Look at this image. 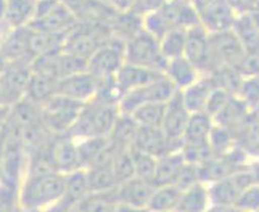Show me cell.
Masks as SVG:
<instances>
[{
  "instance_id": "obj_1",
  "label": "cell",
  "mask_w": 259,
  "mask_h": 212,
  "mask_svg": "<svg viewBox=\"0 0 259 212\" xmlns=\"http://www.w3.org/2000/svg\"><path fill=\"white\" fill-rule=\"evenodd\" d=\"M66 187V174L42 172L26 174L18 193V207L24 210L46 209L57 204Z\"/></svg>"
},
{
  "instance_id": "obj_2",
  "label": "cell",
  "mask_w": 259,
  "mask_h": 212,
  "mask_svg": "<svg viewBox=\"0 0 259 212\" xmlns=\"http://www.w3.org/2000/svg\"><path fill=\"white\" fill-rule=\"evenodd\" d=\"M200 23L198 8L192 0H167L159 10L144 16V29L156 39L174 28H192Z\"/></svg>"
},
{
  "instance_id": "obj_3",
  "label": "cell",
  "mask_w": 259,
  "mask_h": 212,
  "mask_svg": "<svg viewBox=\"0 0 259 212\" xmlns=\"http://www.w3.org/2000/svg\"><path fill=\"white\" fill-rule=\"evenodd\" d=\"M118 116V106L87 101L66 135L76 141L91 137H110Z\"/></svg>"
},
{
  "instance_id": "obj_4",
  "label": "cell",
  "mask_w": 259,
  "mask_h": 212,
  "mask_svg": "<svg viewBox=\"0 0 259 212\" xmlns=\"http://www.w3.org/2000/svg\"><path fill=\"white\" fill-rule=\"evenodd\" d=\"M124 50H126V63L153 69L158 73L166 71L167 58L163 55L159 39H156L155 35H151L145 29L129 37L126 40V48Z\"/></svg>"
},
{
  "instance_id": "obj_5",
  "label": "cell",
  "mask_w": 259,
  "mask_h": 212,
  "mask_svg": "<svg viewBox=\"0 0 259 212\" xmlns=\"http://www.w3.org/2000/svg\"><path fill=\"white\" fill-rule=\"evenodd\" d=\"M84 104L85 103L71 98V96H66L63 93H55L40 104L42 122L46 124V127L52 134H68V130L77 119Z\"/></svg>"
},
{
  "instance_id": "obj_6",
  "label": "cell",
  "mask_w": 259,
  "mask_h": 212,
  "mask_svg": "<svg viewBox=\"0 0 259 212\" xmlns=\"http://www.w3.org/2000/svg\"><path fill=\"white\" fill-rule=\"evenodd\" d=\"M77 24V18L61 0H37L29 28L34 31L68 34Z\"/></svg>"
},
{
  "instance_id": "obj_7",
  "label": "cell",
  "mask_w": 259,
  "mask_h": 212,
  "mask_svg": "<svg viewBox=\"0 0 259 212\" xmlns=\"http://www.w3.org/2000/svg\"><path fill=\"white\" fill-rule=\"evenodd\" d=\"M126 40L113 35L102 43L87 60V71L98 77L106 79L116 76L121 66L126 63Z\"/></svg>"
},
{
  "instance_id": "obj_8",
  "label": "cell",
  "mask_w": 259,
  "mask_h": 212,
  "mask_svg": "<svg viewBox=\"0 0 259 212\" xmlns=\"http://www.w3.org/2000/svg\"><path fill=\"white\" fill-rule=\"evenodd\" d=\"M254 183V179L248 167L230 174L224 179L211 182L209 194H211V207H234L242 191Z\"/></svg>"
},
{
  "instance_id": "obj_9",
  "label": "cell",
  "mask_w": 259,
  "mask_h": 212,
  "mask_svg": "<svg viewBox=\"0 0 259 212\" xmlns=\"http://www.w3.org/2000/svg\"><path fill=\"white\" fill-rule=\"evenodd\" d=\"M211 73L221 66H237L243 58L246 48L234 29L209 34Z\"/></svg>"
},
{
  "instance_id": "obj_10",
  "label": "cell",
  "mask_w": 259,
  "mask_h": 212,
  "mask_svg": "<svg viewBox=\"0 0 259 212\" xmlns=\"http://www.w3.org/2000/svg\"><path fill=\"white\" fill-rule=\"evenodd\" d=\"M190 114L192 113L187 108L181 90L166 103V113H164L161 127L164 130V134L167 135V138L171 140V143L177 149L182 148L184 132L187 129V124H189Z\"/></svg>"
},
{
  "instance_id": "obj_11",
  "label": "cell",
  "mask_w": 259,
  "mask_h": 212,
  "mask_svg": "<svg viewBox=\"0 0 259 212\" xmlns=\"http://www.w3.org/2000/svg\"><path fill=\"white\" fill-rule=\"evenodd\" d=\"M2 81L7 90L8 106H13L16 101L24 98L28 84L32 76V60H18L10 61L2 74Z\"/></svg>"
},
{
  "instance_id": "obj_12",
  "label": "cell",
  "mask_w": 259,
  "mask_h": 212,
  "mask_svg": "<svg viewBox=\"0 0 259 212\" xmlns=\"http://www.w3.org/2000/svg\"><path fill=\"white\" fill-rule=\"evenodd\" d=\"M184 57L189 58L203 74L211 73V48L209 32L198 23L187 31V43Z\"/></svg>"
},
{
  "instance_id": "obj_13",
  "label": "cell",
  "mask_w": 259,
  "mask_h": 212,
  "mask_svg": "<svg viewBox=\"0 0 259 212\" xmlns=\"http://www.w3.org/2000/svg\"><path fill=\"white\" fill-rule=\"evenodd\" d=\"M98 84H100V79L95 77L91 71L84 69L66 77H61L57 84V93H63L74 100L87 103L94 100Z\"/></svg>"
},
{
  "instance_id": "obj_14",
  "label": "cell",
  "mask_w": 259,
  "mask_h": 212,
  "mask_svg": "<svg viewBox=\"0 0 259 212\" xmlns=\"http://www.w3.org/2000/svg\"><path fill=\"white\" fill-rule=\"evenodd\" d=\"M200 24L209 34L234 29L238 15L229 5L227 0H214V2L198 10Z\"/></svg>"
},
{
  "instance_id": "obj_15",
  "label": "cell",
  "mask_w": 259,
  "mask_h": 212,
  "mask_svg": "<svg viewBox=\"0 0 259 212\" xmlns=\"http://www.w3.org/2000/svg\"><path fill=\"white\" fill-rule=\"evenodd\" d=\"M153 190H155V185L148 180L140 179V177H132L127 182L119 183L118 187H116L119 207L147 209V204Z\"/></svg>"
},
{
  "instance_id": "obj_16",
  "label": "cell",
  "mask_w": 259,
  "mask_h": 212,
  "mask_svg": "<svg viewBox=\"0 0 259 212\" xmlns=\"http://www.w3.org/2000/svg\"><path fill=\"white\" fill-rule=\"evenodd\" d=\"M132 148L140 149V151L148 153L155 157L164 156L166 153L177 149L164 134L161 126H140Z\"/></svg>"
},
{
  "instance_id": "obj_17",
  "label": "cell",
  "mask_w": 259,
  "mask_h": 212,
  "mask_svg": "<svg viewBox=\"0 0 259 212\" xmlns=\"http://www.w3.org/2000/svg\"><path fill=\"white\" fill-rule=\"evenodd\" d=\"M91 193V183H89L87 169L81 167L73 172L66 174V187L61 199L57 202L53 209H76V206L81 202L87 194Z\"/></svg>"
},
{
  "instance_id": "obj_18",
  "label": "cell",
  "mask_w": 259,
  "mask_h": 212,
  "mask_svg": "<svg viewBox=\"0 0 259 212\" xmlns=\"http://www.w3.org/2000/svg\"><path fill=\"white\" fill-rule=\"evenodd\" d=\"M29 35L31 28L29 26H23V28H12L5 34V37L0 40V50L4 51L8 63L28 58L34 60L29 53Z\"/></svg>"
},
{
  "instance_id": "obj_19",
  "label": "cell",
  "mask_w": 259,
  "mask_h": 212,
  "mask_svg": "<svg viewBox=\"0 0 259 212\" xmlns=\"http://www.w3.org/2000/svg\"><path fill=\"white\" fill-rule=\"evenodd\" d=\"M57 171L61 174H69L76 169H81V159L77 151V141L69 135H57L53 143Z\"/></svg>"
},
{
  "instance_id": "obj_20",
  "label": "cell",
  "mask_w": 259,
  "mask_h": 212,
  "mask_svg": "<svg viewBox=\"0 0 259 212\" xmlns=\"http://www.w3.org/2000/svg\"><path fill=\"white\" fill-rule=\"evenodd\" d=\"M214 126L212 116L206 111L192 113L187 129L184 132L182 146H201L209 143V134Z\"/></svg>"
},
{
  "instance_id": "obj_21",
  "label": "cell",
  "mask_w": 259,
  "mask_h": 212,
  "mask_svg": "<svg viewBox=\"0 0 259 212\" xmlns=\"http://www.w3.org/2000/svg\"><path fill=\"white\" fill-rule=\"evenodd\" d=\"M164 74L176 84L179 90H184V88L192 85L195 81H198L203 73L192 63L189 58H185L182 55V57L167 60Z\"/></svg>"
},
{
  "instance_id": "obj_22",
  "label": "cell",
  "mask_w": 259,
  "mask_h": 212,
  "mask_svg": "<svg viewBox=\"0 0 259 212\" xmlns=\"http://www.w3.org/2000/svg\"><path fill=\"white\" fill-rule=\"evenodd\" d=\"M214 87L216 85H214L212 77L209 74H201L198 81H195L192 85L181 90L182 96H184V101L190 113L204 111L208 98H209L211 92L214 90Z\"/></svg>"
},
{
  "instance_id": "obj_23",
  "label": "cell",
  "mask_w": 259,
  "mask_h": 212,
  "mask_svg": "<svg viewBox=\"0 0 259 212\" xmlns=\"http://www.w3.org/2000/svg\"><path fill=\"white\" fill-rule=\"evenodd\" d=\"M211 207V194L209 185L201 180L195 182L190 187L182 190L181 201H179L177 210L185 212H201Z\"/></svg>"
},
{
  "instance_id": "obj_24",
  "label": "cell",
  "mask_w": 259,
  "mask_h": 212,
  "mask_svg": "<svg viewBox=\"0 0 259 212\" xmlns=\"http://www.w3.org/2000/svg\"><path fill=\"white\" fill-rule=\"evenodd\" d=\"M66 40V34L61 32H47V31H34L31 29L29 35V53L32 58L52 55L63 50Z\"/></svg>"
},
{
  "instance_id": "obj_25",
  "label": "cell",
  "mask_w": 259,
  "mask_h": 212,
  "mask_svg": "<svg viewBox=\"0 0 259 212\" xmlns=\"http://www.w3.org/2000/svg\"><path fill=\"white\" fill-rule=\"evenodd\" d=\"M159 74L161 73H158V71H153V69L124 63L121 69L116 73L114 79H116V82H118V85L121 87V90L127 92V90H132V88H137V87H142L151 82Z\"/></svg>"
},
{
  "instance_id": "obj_26",
  "label": "cell",
  "mask_w": 259,
  "mask_h": 212,
  "mask_svg": "<svg viewBox=\"0 0 259 212\" xmlns=\"http://www.w3.org/2000/svg\"><path fill=\"white\" fill-rule=\"evenodd\" d=\"M187 164L182 149H176V151L166 153L164 156L158 157L156 164V174L153 185H174L179 172L182 171V167Z\"/></svg>"
},
{
  "instance_id": "obj_27",
  "label": "cell",
  "mask_w": 259,
  "mask_h": 212,
  "mask_svg": "<svg viewBox=\"0 0 259 212\" xmlns=\"http://www.w3.org/2000/svg\"><path fill=\"white\" fill-rule=\"evenodd\" d=\"M251 111L253 110L249 108L238 95H234L227 101L224 108H222L212 119L216 124H219V126H224V127H229L230 130H234L248 118V114Z\"/></svg>"
},
{
  "instance_id": "obj_28",
  "label": "cell",
  "mask_w": 259,
  "mask_h": 212,
  "mask_svg": "<svg viewBox=\"0 0 259 212\" xmlns=\"http://www.w3.org/2000/svg\"><path fill=\"white\" fill-rule=\"evenodd\" d=\"M37 0H7L5 21L10 28L29 26L34 18Z\"/></svg>"
},
{
  "instance_id": "obj_29",
  "label": "cell",
  "mask_w": 259,
  "mask_h": 212,
  "mask_svg": "<svg viewBox=\"0 0 259 212\" xmlns=\"http://www.w3.org/2000/svg\"><path fill=\"white\" fill-rule=\"evenodd\" d=\"M182 190L176 185H156L151 193L147 209L150 210H177L179 201H181Z\"/></svg>"
},
{
  "instance_id": "obj_30",
  "label": "cell",
  "mask_w": 259,
  "mask_h": 212,
  "mask_svg": "<svg viewBox=\"0 0 259 212\" xmlns=\"http://www.w3.org/2000/svg\"><path fill=\"white\" fill-rule=\"evenodd\" d=\"M139 127H140V124L136 121V118H134L132 114L119 111V116L114 122V127L110 134V138L121 146L132 148L134 140H136V135L139 132Z\"/></svg>"
},
{
  "instance_id": "obj_31",
  "label": "cell",
  "mask_w": 259,
  "mask_h": 212,
  "mask_svg": "<svg viewBox=\"0 0 259 212\" xmlns=\"http://www.w3.org/2000/svg\"><path fill=\"white\" fill-rule=\"evenodd\" d=\"M57 84L58 81H53V79L37 74L32 71L31 81L28 84V90H26V98H29L31 101L42 104L44 101H47L50 96L57 93Z\"/></svg>"
},
{
  "instance_id": "obj_32",
  "label": "cell",
  "mask_w": 259,
  "mask_h": 212,
  "mask_svg": "<svg viewBox=\"0 0 259 212\" xmlns=\"http://www.w3.org/2000/svg\"><path fill=\"white\" fill-rule=\"evenodd\" d=\"M209 76L212 77L214 85L219 88H224V90H227L232 95H238V90L245 79V76L237 69V66L216 68L212 73H209Z\"/></svg>"
},
{
  "instance_id": "obj_33",
  "label": "cell",
  "mask_w": 259,
  "mask_h": 212,
  "mask_svg": "<svg viewBox=\"0 0 259 212\" xmlns=\"http://www.w3.org/2000/svg\"><path fill=\"white\" fill-rule=\"evenodd\" d=\"M187 31L189 28H174L171 31H167L161 39H159V45H161L163 55L171 60L182 57L185 51V43H187Z\"/></svg>"
},
{
  "instance_id": "obj_34",
  "label": "cell",
  "mask_w": 259,
  "mask_h": 212,
  "mask_svg": "<svg viewBox=\"0 0 259 212\" xmlns=\"http://www.w3.org/2000/svg\"><path fill=\"white\" fill-rule=\"evenodd\" d=\"M166 113V103L161 101H147L140 104L132 113V116L140 126H161Z\"/></svg>"
},
{
  "instance_id": "obj_35",
  "label": "cell",
  "mask_w": 259,
  "mask_h": 212,
  "mask_svg": "<svg viewBox=\"0 0 259 212\" xmlns=\"http://www.w3.org/2000/svg\"><path fill=\"white\" fill-rule=\"evenodd\" d=\"M87 175L91 191H106L118 187V180H116L111 166L87 167Z\"/></svg>"
},
{
  "instance_id": "obj_36",
  "label": "cell",
  "mask_w": 259,
  "mask_h": 212,
  "mask_svg": "<svg viewBox=\"0 0 259 212\" xmlns=\"http://www.w3.org/2000/svg\"><path fill=\"white\" fill-rule=\"evenodd\" d=\"M132 153V161H134V171H136V177L148 180L153 183L155 180V174H156V164H158V157L151 156L148 153L140 151V149L131 148Z\"/></svg>"
},
{
  "instance_id": "obj_37",
  "label": "cell",
  "mask_w": 259,
  "mask_h": 212,
  "mask_svg": "<svg viewBox=\"0 0 259 212\" xmlns=\"http://www.w3.org/2000/svg\"><path fill=\"white\" fill-rule=\"evenodd\" d=\"M108 137H91L77 141L79 159H81V167H89L95 159V156L102 151V148L106 145Z\"/></svg>"
},
{
  "instance_id": "obj_38",
  "label": "cell",
  "mask_w": 259,
  "mask_h": 212,
  "mask_svg": "<svg viewBox=\"0 0 259 212\" xmlns=\"http://www.w3.org/2000/svg\"><path fill=\"white\" fill-rule=\"evenodd\" d=\"M235 145V137L234 132L229 127L219 126V124L214 122L212 130L209 134V146L212 148V151L216 154H222L229 151V149Z\"/></svg>"
},
{
  "instance_id": "obj_39",
  "label": "cell",
  "mask_w": 259,
  "mask_h": 212,
  "mask_svg": "<svg viewBox=\"0 0 259 212\" xmlns=\"http://www.w3.org/2000/svg\"><path fill=\"white\" fill-rule=\"evenodd\" d=\"M111 167H113V172H114L116 180H118V185L127 182L129 179H132V177H136L131 148L122 149V151L114 157Z\"/></svg>"
},
{
  "instance_id": "obj_40",
  "label": "cell",
  "mask_w": 259,
  "mask_h": 212,
  "mask_svg": "<svg viewBox=\"0 0 259 212\" xmlns=\"http://www.w3.org/2000/svg\"><path fill=\"white\" fill-rule=\"evenodd\" d=\"M238 96L251 110L259 108V76H248L243 79L242 87L238 90Z\"/></svg>"
},
{
  "instance_id": "obj_41",
  "label": "cell",
  "mask_w": 259,
  "mask_h": 212,
  "mask_svg": "<svg viewBox=\"0 0 259 212\" xmlns=\"http://www.w3.org/2000/svg\"><path fill=\"white\" fill-rule=\"evenodd\" d=\"M234 209H242V210H259V183H251L246 187L240 198L237 199Z\"/></svg>"
},
{
  "instance_id": "obj_42",
  "label": "cell",
  "mask_w": 259,
  "mask_h": 212,
  "mask_svg": "<svg viewBox=\"0 0 259 212\" xmlns=\"http://www.w3.org/2000/svg\"><path fill=\"white\" fill-rule=\"evenodd\" d=\"M232 96H234V95L229 93L227 90H224V88L214 87V90L211 92L209 98H208V103H206V108H204V111H206L209 116L214 118L227 104V101L232 98Z\"/></svg>"
},
{
  "instance_id": "obj_43",
  "label": "cell",
  "mask_w": 259,
  "mask_h": 212,
  "mask_svg": "<svg viewBox=\"0 0 259 212\" xmlns=\"http://www.w3.org/2000/svg\"><path fill=\"white\" fill-rule=\"evenodd\" d=\"M237 69L245 77H248V76H259V48L246 50L243 58L238 61Z\"/></svg>"
},
{
  "instance_id": "obj_44",
  "label": "cell",
  "mask_w": 259,
  "mask_h": 212,
  "mask_svg": "<svg viewBox=\"0 0 259 212\" xmlns=\"http://www.w3.org/2000/svg\"><path fill=\"white\" fill-rule=\"evenodd\" d=\"M166 2L167 0H136V2H134V7H132V13L144 18L150 13L159 10Z\"/></svg>"
},
{
  "instance_id": "obj_45",
  "label": "cell",
  "mask_w": 259,
  "mask_h": 212,
  "mask_svg": "<svg viewBox=\"0 0 259 212\" xmlns=\"http://www.w3.org/2000/svg\"><path fill=\"white\" fill-rule=\"evenodd\" d=\"M227 2L238 16L259 12V0H227Z\"/></svg>"
},
{
  "instance_id": "obj_46",
  "label": "cell",
  "mask_w": 259,
  "mask_h": 212,
  "mask_svg": "<svg viewBox=\"0 0 259 212\" xmlns=\"http://www.w3.org/2000/svg\"><path fill=\"white\" fill-rule=\"evenodd\" d=\"M134 2H136V0H106V4H108L116 13H127V12H132Z\"/></svg>"
},
{
  "instance_id": "obj_47",
  "label": "cell",
  "mask_w": 259,
  "mask_h": 212,
  "mask_svg": "<svg viewBox=\"0 0 259 212\" xmlns=\"http://www.w3.org/2000/svg\"><path fill=\"white\" fill-rule=\"evenodd\" d=\"M248 171L251 172L256 183H259V157H254L248 163Z\"/></svg>"
},
{
  "instance_id": "obj_48",
  "label": "cell",
  "mask_w": 259,
  "mask_h": 212,
  "mask_svg": "<svg viewBox=\"0 0 259 212\" xmlns=\"http://www.w3.org/2000/svg\"><path fill=\"white\" fill-rule=\"evenodd\" d=\"M0 106H8V100H7V90L2 81V76H0Z\"/></svg>"
},
{
  "instance_id": "obj_49",
  "label": "cell",
  "mask_w": 259,
  "mask_h": 212,
  "mask_svg": "<svg viewBox=\"0 0 259 212\" xmlns=\"http://www.w3.org/2000/svg\"><path fill=\"white\" fill-rule=\"evenodd\" d=\"M5 15H7V0H0V24L7 23Z\"/></svg>"
},
{
  "instance_id": "obj_50",
  "label": "cell",
  "mask_w": 259,
  "mask_h": 212,
  "mask_svg": "<svg viewBox=\"0 0 259 212\" xmlns=\"http://www.w3.org/2000/svg\"><path fill=\"white\" fill-rule=\"evenodd\" d=\"M8 66V60L5 58V55H4V51L0 50V74L4 73L5 71V68Z\"/></svg>"
},
{
  "instance_id": "obj_51",
  "label": "cell",
  "mask_w": 259,
  "mask_h": 212,
  "mask_svg": "<svg viewBox=\"0 0 259 212\" xmlns=\"http://www.w3.org/2000/svg\"><path fill=\"white\" fill-rule=\"evenodd\" d=\"M193 2V5L198 8V10H201L203 7H206L208 4H211V2H214V0H192Z\"/></svg>"
},
{
  "instance_id": "obj_52",
  "label": "cell",
  "mask_w": 259,
  "mask_h": 212,
  "mask_svg": "<svg viewBox=\"0 0 259 212\" xmlns=\"http://www.w3.org/2000/svg\"><path fill=\"white\" fill-rule=\"evenodd\" d=\"M102 2H106V0H102Z\"/></svg>"
}]
</instances>
